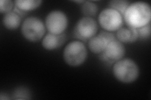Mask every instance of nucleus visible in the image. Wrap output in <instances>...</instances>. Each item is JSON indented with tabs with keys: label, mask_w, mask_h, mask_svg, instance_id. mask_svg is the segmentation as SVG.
Listing matches in <instances>:
<instances>
[{
	"label": "nucleus",
	"mask_w": 151,
	"mask_h": 100,
	"mask_svg": "<svg viewBox=\"0 0 151 100\" xmlns=\"http://www.w3.org/2000/svg\"><path fill=\"white\" fill-rule=\"evenodd\" d=\"M128 26L138 29L148 25L150 22L151 9L145 2H135L129 4L124 15Z\"/></svg>",
	"instance_id": "f257e3e1"
},
{
	"label": "nucleus",
	"mask_w": 151,
	"mask_h": 100,
	"mask_svg": "<svg viewBox=\"0 0 151 100\" xmlns=\"http://www.w3.org/2000/svg\"><path fill=\"white\" fill-rule=\"evenodd\" d=\"M114 77L124 83H131L135 82L139 76V68L134 61L129 58L116 61L113 66Z\"/></svg>",
	"instance_id": "f03ea898"
},
{
	"label": "nucleus",
	"mask_w": 151,
	"mask_h": 100,
	"mask_svg": "<svg viewBox=\"0 0 151 100\" xmlns=\"http://www.w3.org/2000/svg\"><path fill=\"white\" fill-rule=\"evenodd\" d=\"M88 51L82 42L74 41L65 47L63 58L68 65L73 67L81 66L86 60Z\"/></svg>",
	"instance_id": "7ed1b4c3"
},
{
	"label": "nucleus",
	"mask_w": 151,
	"mask_h": 100,
	"mask_svg": "<svg viewBox=\"0 0 151 100\" xmlns=\"http://www.w3.org/2000/svg\"><path fill=\"white\" fill-rule=\"evenodd\" d=\"M23 36L30 42H37L44 37L45 28L44 23L39 18L30 16L26 18L21 27Z\"/></svg>",
	"instance_id": "20e7f679"
},
{
	"label": "nucleus",
	"mask_w": 151,
	"mask_h": 100,
	"mask_svg": "<svg viewBox=\"0 0 151 100\" xmlns=\"http://www.w3.org/2000/svg\"><path fill=\"white\" fill-rule=\"evenodd\" d=\"M100 26L108 31H115L119 30L123 25V16L120 13L112 8H106L98 16Z\"/></svg>",
	"instance_id": "39448f33"
},
{
	"label": "nucleus",
	"mask_w": 151,
	"mask_h": 100,
	"mask_svg": "<svg viewBox=\"0 0 151 100\" xmlns=\"http://www.w3.org/2000/svg\"><path fill=\"white\" fill-rule=\"evenodd\" d=\"M68 25V17L64 12L61 11H51L45 18V26L47 30L52 34H63Z\"/></svg>",
	"instance_id": "423d86ee"
},
{
	"label": "nucleus",
	"mask_w": 151,
	"mask_h": 100,
	"mask_svg": "<svg viewBox=\"0 0 151 100\" xmlns=\"http://www.w3.org/2000/svg\"><path fill=\"white\" fill-rule=\"evenodd\" d=\"M98 25L91 17H84L78 21L74 30V35L82 40H89L96 35Z\"/></svg>",
	"instance_id": "0eeeda50"
},
{
	"label": "nucleus",
	"mask_w": 151,
	"mask_h": 100,
	"mask_svg": "<svg viewBox=\"0 0 151 100\" xmlns=\"http://www.w3.org/2000/svg\"><path fill=\"white\" fill-rule=\"evenodd\" d=\"M125 54V48L122 43L113 40L107 45L101 53L100 59L107 63H113L122 59Z\"/></svg>",
	"instance_id": "6e6552de"
},
{
	"label": "nucleus",
	"mask_w": 151,
	"mask_h": 100,
	"mask_svg": "<svg viewBox=\"0 0 151 100\" xmlns=\"http://www.w3.org/2000/svg\"><path fill=\"white\" fill-rule=\"evenodd\" d=\"M115 40V37L112 33L103 31L89 40V48L94 54H101L105 50L107 45Z\"/></svg>",
	"instance_id": "1a4fd4ad"
},
{
	"label": "nucleus",
	"mask_w": 151,
	"mask_h": 100,
	"mask_svg": "<svg viewBox=\"0 0 151 100\" xmlns=\"http://www.w3.org/2000/svg\"><path fill=\"white\" fill-rule=\"evenodd\" d=\"M65 34L54 35L48 33L42 40V45L47 50H54L62 46L65 41Z\"/></svg>",
	"instance_id": "9d476101"
},
{
	"label": "nucleus",
	"mask_w": 151,
	"mask_h": 100,
	"mask_svg": "<svg viewBox=\"0 0 151 100\" xmlns=\"http://www.w3.org/2000/svg\"><path fill=\"white\" fill-rule=\"evenodd\" d=\"M116 37L121 43H133L139 38L137 30L135 28L128 27L120 28L117 30Z\"/></svg>",
	"instance_id": "9b49d317"
},
{
	"label": "nucleus",
	"mask_w": 151,
	"mask_h": 100,
	"mask_svg": "<svg viewBox=\"0 0 151 100\" xmlns=\"http://www.w3.org/2000/svg\"><path fill=\"white\" fill-rule=\"evenodd\" d=\"M21 18L18 14L15 12H9L4 15L3 24L4 26L8 30H16L20 26Z\"/></svg>",
	"instance_id": "f8f14e48"
},
{
	"label": "nucleus",
	"mask_w": 151,
	"mask_h": 100,
	"mask_svg": "<svg viewBox=\"0 0 151 100\" xmlns=\"http://www.w3.org/2000/svg\"><path fill=\"white\" fill-rule=\"evenodd\" d=\"M42 3V1L39 0H18L15 1L16 7L23 11H31L37 9L41 5Z\"/></svg>",
	"instance_id": "ddd939ff"
},
{
	"label": "nucleus",
	"mask_w": 151,
	"mask_h": 100,
	"mask_svg": "<svg viewBox=\"0 0 151 100\" xmlns=\"http://www.w3.org/2000/svg\"><path fill=\"white\" fill-rule=\"evenodd\" d=\"M81 12L86 17H91L96 15L98 7L95 3L91 1H85L81 6Z\"/></svg>",
	"instance_id": "4468645a"
},
{
	"label": "nucleus",
	"mask_w": 151,
	"mask_h": 100,
	"mask_svg": "<svg viewBox=\"0 0 151 100\" xmlns=\"http://www.w3.org/2000/svg\"><path fill=\"white\" fill-rule=\"evenodd\" d=\"M31 93L29 89L25 87H19L17 88L12 94L13 99H30Z\"/></svg>",
	"instance_id": "2eb2a0df"
},
{
	"label": "nucleus",
	"mask_w": 151,
	"mask_h": 100,
	"mask_svg": "<svg viewBox=\"0 0 151 100\" xmlns=\"http://www.w3.org/2000/svg\"><path fill=\"white\" fill-rule=\"evenodd\" d=\"M129 2L127 1H111L109 2V6L117 11L124 16L127 8L129 6Z\"/></svg>",
	"instance_id": "dca6fc26"
},
{
	"label": "nucleus",
	"mask_w": 151,
	"mask_h": 100,
	"mask_svg": "<svg viewBox=\"0 0 151 100\" xmlns=\"http://www.w3.org/2000/svg\"><path fill=\"white\" fill-rule=\"evenodd\" d=\"M139 35V38L143 40L148 39L150 36V23L148 25L142 26L137 29Z\"/></svg>",
	"instance_id": "f3484780"
},
{
	"label": "nucleus",
	"mask_w": 151,
	"mask_h": 100,
	"mask_svg": "<svg viewBox=\"0 0 151 100\" xmlns=\"http://www.w3.org/2000/svg\"><path fill=\"white\" fill-rule=\"evenodd\" d=\"M13 8V2L10 0H1L0 1V12L8 13L11 12Z\"/></svg>",
	"instance_id": "a211bd4d"
},
{
	"label": "nucleus",
	"mask_w": 151,
	"mask_h": 100,
	"mask_svg": "<svg viewBox=\"0 0 151 100\" xmlns=\"http://www.w3.org/2000/svg\"><path fill=\"white\" fill-rule=\"evenodd\" d=\"M0 99L4 100V99H10V98L8 97V95H7L6 93H1V94H0Z\"/></svg>",
	"instance_id": "6ab92c4d"
}]
</instances>
